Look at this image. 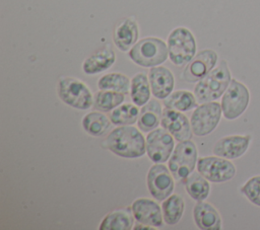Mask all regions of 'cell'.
<instances>
[{
	"instance_id": "cell-30",
	"label": "cell",
	"mask_w": 260,
	"mask_h": 230,
	"mask_svg": "<svg viewBox=\"0 0 260 230\" xmlns=\"http://www.w3.org/2000/svg\"><path fill=\"white\" fill-rule=\"evenodd\" d=\"M240 191L253 205L260 207V175L248 179L240 188Z\"/></svg>"
},
{
	"instance_id": "cell-2",
	"label": "cell",
	"mask_w": 260,
	"mask_h": 230,
	"mask_svg": "<svg viewBox=\"0 0 260 230\" xmlns=\"http://www.w3.org/2000/svg\"><path fill=\"white\" fill-rule=\"evenodd\" d=\"M232 80V75L226 61L221 60L204 78L197 82L194 87V95L198 103L215 101L218 99Z\"/></svg>"
},
{
	"instance_id": "cell-8",
	"label": "cell",
	"mask_w": 260,
	"mask_h": 230,
	"mask_svg": "<svg viewBox=\"0 0 260 230\" xmlns=\"http://www.w3.org/2000/svg\"><path fill=\"white\" fill-rule=\"evenodd\" d=\"M222 116L220 103L216 101L204 102L195 107L191 114L190 124L192 132L197 137L211 134L218 126Z\"/></svg>"
},
{
	"instance_id": "cell-13",
	"label": "cell",
	"mask_w": 260,
	"mask_h": 230,
	"mask_svg": "<svg viewBox=\"0 0 260 230\" xmlns=\"http://www.w3.org/2000/svg\"><path fill=\"white\" fill-rule=\"evenodd\" d=\"M161 127L166 129L178 142L190 140L193 132L188 118L179 110L165 107L160 121Z\"/></svg>"
},
{
	"instance_id": "cell-18",
	"label": "cell",
	"mask_w": 260,
	"mask_h": 230,
	"mask_svg": "<svg viewBox=\"0 0 260 230\" xmlns=\"http://www.w3.org/2000/svg\"><path fill=\"white\" fill-rule=\"evenodd\" d=\"M138 25L132 18H124L115 27L113 40L116 47L122 51H129L138 40Z\"/></svg>"
},
{
	"instance_id": "cell-15",
	"label": "cell",
	"mask_w": 260,
	"mask_h": 230,
	"mask_svg": "<svg viewBox=\"0 0 260 230\" xmlns=\"http://www.w3.org/2000/svg\"><path fill=\"white\" fill-rule=\"evenodd\" d=\"M132 215L138 223L159 228L162 226V211L159 205L151 199L139 198L131 205Z\"/></svg>"
},
{
	"instance_id": "cell-31",
	"label": "cell",
	"mask_w": 260,
	"mask_h": 230,
	"mask_svg": "<svg viewBox=\"0 0 260 230\" xmlns=\"http://www.w3.org/2000/svg\"><path fill=\"white\" fill-rule=\"evenodd\" d=\"M133 229H149V230H154V229H156V228H154V227H152V226H149V225H145V224H141V223H139V224H137V225H135L134 227H133Z\"/></svg>"
},
{
	"instance_id": "cell-11",
	"label": "cell",
	"mask_w": 260,
	"mask_h": 230,
	"mask_svg": "<svg viewBox=\"0 0 260 230\" xmlns=\"http://www.w3.org/2000/svg\"><path fill=\"white\" fill-rule=\"evenodd\" d=\"M174 137L164 128L154 129L146 138V153L153 163L169 161L174 151Z\"/></svg>"
},
{
	"instance_id": "cell-27",
	"label": "cell",
	"mask_w": 260,
	"mask_h": 230,
	"mask_svg": "<svg viewBox=\"0 0 260 230\" xmlns=\"http://www.w3.org/2000/svg\"><path fill=\"white\" fill-rule=\"evenodd\" d=\"M139 111L136 104L124 103L111 110L109 118L116 126H129L137 122Z\"/></svg>"
},
{
	"instance_id": "cell-1",
	"label": "cell",
	"mask_w": 260,
	"mask_h": 230,
	"mask_svg": "<svg viewBox=\"0 0 260 230\" xmlns=\"http://www.w3.org/2000/svg\"><path fill=\"white\" fill-rule=\"evenodd\" d=\"M103 144L106 149L122 158H139L146 152V143L142 133L131 125L119 126L112 130Z\"/></svg>"
},
{
	"instance_id": "cell-25",
	"label": "cell",
	"mask_w": 260,
	"mask_h": 230,
	"mask_svg": "<svg viewBox=\"0 0 260 230\" xmlns=\"http://www.w3.org/2000/svg\"><path fill=\"white\" fill-rule=\"evenodd\" d=\"M111 120L100 111H91L86 113L82 119L83 130L92 137L103 136L110 128Z\"/></svg>"
},
{
	"instance_id": "cell-7",
	"label": "cell",
	"mask_w": 260,
	"mask_h": 230,
	"mask_svg": "<svg viewBox=\"0 0 260 230\" xmlns=\"http://www.w3.org/2000/svg\"><path fill=\"white\" fill-rule=\"evenodd\" d=\"M250 102V91L248 87L232 78L230 85L221 97V109L224 119L234 121L241 117L247 109Z\"/></svg>"
},
{
	"instance_id": "cell-20",
	"label": "cell",
	"mask_w": 260,
	"mask_h": 230,
	"mask_svg": "<svg viewBox=\"0 0 260 230\" xmlns=\"http://www.w3.org/2000/svg\"><path fill=\"white\" fill-rule=\"evenodd\" d=\"M162 117V109L159 101L155 98L150 99L147 103L142 105L137 120L138 129L141 132L148 133L156 129Z\"/></svg>"
},
{
	"instance_id": "cell-14",
	"label": "cell",
	"mask_w": 260,
	"mask_h": 230,
	"mask_svg": "<svg viewBox=\"0 0 260 230\" xmlns=\"http://www.w3.org/2000/svg\"><path fill=\"white\" fill-rule=\"evenodd\" d=\"M251 135H231L219 139L213 146V153L225 159L242 157L250 147Z\"/></svg>"
},
{
	"instance_id": "cell-28",
	"label": "cell",
	"mask_w": 260,
	"mask_h": 230,
	"mask_svg": "<svg viewBox=\"0 0 260 230\" xmlns=\"http://www.w3.org/2000/svg\"><path fill=\"white\" fill-rule=\"evenodd\" d=\"M131 85L130 79L122 73H108L103 75L98 81L101 90H113L127 94Z\"/></svg>"
},
{
	"instance_id": "cell-12",
	"label": "cell",
	"mask_w": 260,
	"mask_h": 230,
	"mask_svg": "<svg viewBox=\"0 0 260 230\" xmlns=\"http://www.w3.org/2000/svg\"><path fill=\"white\" fill-rule=\"evenodd\" d=\"M217 54L207 49L200 51L185 67L182 77L186 82L195 83L204 78L216 65Z\"/></svg>"
},
{
	"instance_id": "cell-24",
	"label": "cell",
	"mask_w": 260,
	"mask_h": 230,
	"mask_svg": "<svg viewBox=\"0 0 260 230\" xmlns=\"http://www.w3.org/2000/svg\"><path fill=\"white\" fill-rule=\"evenodd\" d=\"M185 210L184 199L180 195H171L161 205L164 221L168 225H176L182 218Z\"/></svg>"
},
{
	"instance_id": "cell-5",
	"label": "cell",
	"mask_w": 260,
	"mask_h": 230,
	"mask_svg": "<svg viewBox=\"0 0 260 230\" xmlns=\"http://www.w3.org/2000/svg\"><path fill=\"white\" fill-rule=\"evenodd\" d=\"M57 92L67 105L77 109H88L93 105V95L85 83L73 77H63L58 82Z\"/></svg>"
},
{
	"instance_id": "cell-10",
	"label": "cell",
	"mask_w": 260,
	"mask_h": 230,
	"mask_svg": "<svg viewBox=\"0 0 260 230\" xmlns=\"http://www.w3.org/2000/svg\"><path fill=\"white\" fill-rule=\"evenodd\" d=\"M146 183L149 194L157 201H165L169 198L175 187L174 176L169 167L162 163H154L150 166L146 176Z\"/></svg>"
},
{
	"instance_id": "cell-21",
	"label": "cell",
	"mask_w": 260,
	"mask_h": 230,
	"mask_svg": "<svg viewBox=\"0 0 260 230\" xmlns=\"http://www.w3.org/2000/svg\"><path fill=\"white\" fill-rule=\"evenodd\" d=\"M134 219L127 210H116L107 214L102 220L100 230H130L133 228Z\"/></svg>"
},
{
	"instance_id": "cell-23",
	"label": "cell",
	"mask_w": 260,
	"mask_h": 230,
	"mask_svg": "<svg viewBox=\"0 0 260 230\" xmlns=\"http://www.w3.org/2000/svg\"><path fill=\"white\" fill-rule=\"evenodd\" d=\"M165 107L179 111H188L197 107V99L195 95L187 90H177L172 92L164 99Z\"/></svg>"
},
{
	"instance_id": "cell-26",
	"label": "cell",
	"mask_w": 260,
	"mask_h": 230,
	"mask_svg": "<svg viewBox=\"0 0 260 230\" xmlns=\"http://www.w3.org/2000/svg\"><path fill=\"white\" fill-rule=\"evenodd\" d=\"M185 189L188 195L195 201H204L207 199L210 193L209 180H207L202 174L197 172H192L185 181Z\"/></svg>"
},
{
	"instance_id": "cell-6",
	"label": "cell",
	"mask_w": 260,
	"mask_h": 230,
	"mask_svg": "<svg viewBox=\"0 0 260 230\" xmlns=\"http://www.w3.org/2000/svg\"><path fill=\"white\" fill-rule=\"evenodd\" d=\"M197 147L191 140L179 142L168 162V167L174 178L177 180L186 179L197 164Z\"/></svg>"
},
{
	"instance_id": "cell-22",
	"label": "cell",
	"mask_w": 260,
	"mask_h": 230,
	"mask_svg": "<svg viewBox=\"0 0 260 230\" xmlns=\"http://www.w3.org/2000/svg\"><path fill=\"white\" fill-rule=\"evenodd\" d=\"M151 88L149 80L143 73L135 74L131 79L130 96L134 104L142 106L150 100Z\"/></svg>"
},
{
	"instance_id": "cell-17",
	"label": "cell",
	"mask_w": 260,
	"mask_h": 230,
	"mask_svg": "<svg viewBox=\"0 0 260 230\" xmlns=\"http://www.w3.org/2000/svg\"><path fill=\"white\" fill-rule=\"evenodd\" d=\"M193 218L196 226L201 230L221 229V218L217 210L209 203L199 201L193 208Z\"/></svg>"
},
{
	"instance_id": "cell-19",
	"label": "cell",
	"mask_w": 260,
	"mask_h": 230,
	"mask_svg": "<svg viewBox=\"0 0 260 230\" xmlns=\"http://www.w3.org/2000/svg\"><path fill=\"white\" fill-rule=\"evenodd\" d=\"M115 61V52L110 46H107L87 57L82 64V70L87 75H94L109 69Z\"/></svg>"
},
{
	"instance_id": "cell-4",
	"label": "cell",
	"mask_w": 260,
	"mask_h": 230,
	"mask_svg": "<svg viewBox=\"0 0 260 230\" xmlns=\"http://www.w3.org/2000/svg\"><path fill=\"white\" fill-rule=\"evenodd\" d=\"M169 57L176 66L187 65L195 56L196 41L186 27H176L168 36Z\"/></svg>"
},
{
	"instance_id": "cell-9",
	"label": "cell",
	"mask_w": 260,
	"mask_h": 230,
	"mask_svg": "<svg viewBox=\"0 0 260 230\" xmlns=\"http://www.w3.org/2000/svg\"><path fill=\"white\" fill-rule=\"evenodd\" d=\"M197 171L211 182H225L236 175V166L219 156H205L197 160Z\"/></svg>"
},
{
	"instance_id": "cell-16",
	"label": "cell",
	"mask_w": 260,
	"mask_h": 230,
	"mask_svg": "<svg viewBox=\"0 0 260 230\" xmlns=\"http://www.w3.org/2000/svg\"><path fill=\"white\" fill-rule=\"evenodd\" d=\"M148 80L151 93L157 99H165L174 89L175 78L173 73L167 67H151L148 73Z\"/></svg>"
},
{
	"instance_id": "cell-29",
	"label": "cell",
	"mask_w": 260,
	"mask_h": 230,
	"mask_svg": "<svg viewBox=\"0 0 260 230\" xmlns=\"http://www.w3.org/2000/svg\"><path fill=\"white\" fill-rule=\"evenodd\" d=\"M125 94L113 90H100L93 95V106L99 111H111L122 104Z\"/></svg>"
},
{
	"instance_id": "cell-3",
	"label": "cell",
	"mask_w": 260,
	"mask_h": 230,
	"mask_svg": "<svg viewBox=\"0 0 260 230\" xmlns=\"http://www.w3.org/2000/svg\"><path fill=\"white\" fill-rule=\"evenodd\" d=\"M129 58L138 66L155 67L164 63L169 50L166 43L158 37H145L136 43L129 51Z\"/></svg>"
}]
</instances>
